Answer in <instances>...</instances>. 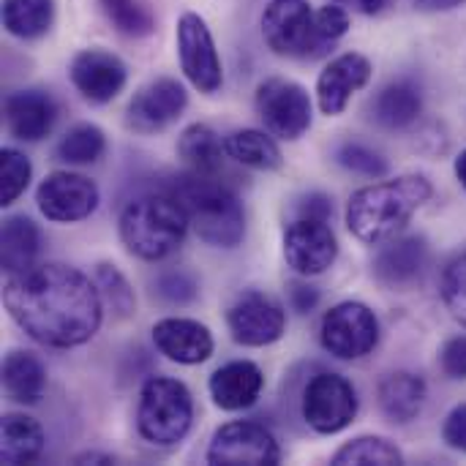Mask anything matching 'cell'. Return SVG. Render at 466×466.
<instances>
[{
  "instance_id": "obj_1",
  "label": "cell",
  "mask_w": 466,
  "mask_h": 466,
  "mask_svg": "<svg viewBox=\"0 0 466 466\" xmlns=\"http://www.w3.org/2000/svg\"><path fill=\"white\" fill-rule=\"evenodd\" d=\"M3 306L30 341L49 350L93 341L106 311L96 279L63 262H44L8 276Z\"/></svg>"
},
{
  "instance_id": "obj_2",
  "label": "cell",
  "mask_w": 466,
  "mask_h": 466,
  "mask_svg": "<svg viewBox=\"0 0 466 466\" xmlns=\"http://www.w3.org/2000/svg\"><path fill=\"white\" fill-rule=\"evenodd\" d=\"M434 197L426 175H399L358 188L344 210L347 229L366 246H382L404 232L412 216Z\"/></svg>"
},
{
  "instance_id": "obj_3",
  "label": "cell",
  "mask_w": 466,
  "mask_h": 466,
  "mask_svg": "<svg viewBox=\"0 0 466 466\" xmlns=\"http://www.w3.org/2000/svg\"><path fill=\"white\" fill-rule=\"evenodd\" d=\"M167 191L180 202L197 238L213 248H238L246 238V208L221 175L183 172L167 183Z\"/></svg>"
},
{
  "instance_id": "obj_4",
  "label": "cell",
  "mask_w": 466,
  "mask_h": 466,
  "mask_svg": "<svg viewBox=\"0 0 466 466\" xmlns=\"http://www.w3.org/2000/svg\"><path fill=\"white\" fill-rule=\"evenodd\" d=\"M191 224L180 202L164 188L134 197L117 216L123 248L142 262L169 259L186 240Z\"/></svg>"
},
{
  "instance_id": "obj_5",
  "label": "cell",
  "mask_w": 466,
  "mask_h": 466,
  "mask_svg": "<svg viewBox=\"0 0 466 466\" xmlns=\"http://www.w3.org/2000/svg\"><path fill=\"white\" fill-rule=\"evenodd\" d=\"M194 423V396L175 377H147L139 388L137 434L153 448H175Z\"/></svg>"
},
{
  "instance_id": "obj_6",
  "label": "cell",
  "mask_w": 466,
  "mask_h": 466,
  "mask_svg": "<svg viewBox=\"0 0 466 466\" xmlns=\"http://www.w3.org/2000/svg\"><path fill=\"white\" fill-rule=\"evenodd\" d=\"M259 25L268 49L279 57L314 60L328 55L317 33V8L311 0H268Z\"/></svg>"
},
{
  "instance_id": "obj_7",
  "label": "cell",
  "mask_w": 466,
  "mask_h": 466,
  "mask_svg": "<svg viewBox=\"0 0 466 466\" xmlns=\"http://www.w3.org/2000/svg\"><path fill=\"white\" fill-rule=\"evenodd\" d=\"M360 410L358 388L336 371H317L300 393V415L306 426L322 437L347 431Z\"/></svg>"
},
{
  "instance_id": "obj_8",
  "label": "cell",
  "mask_w": 466,
  "mask_h": 466,
  "mask_svg": "<svg viewBox=\"0 0 466 466\" xmlns=\"http://www.w3.org/2000/svg\"><path fill=\"white\" fill-rule=\"evenodd\" d=\"M380 317L360 300L336 303L330 311H325L319 325L322 350L347 363L369 358L380 347Z\"/></svg>"
},
{
  "instance_id": "obj_9",
  "label": "cell",
  "mask_w": 466,
  "mask_h": 466,
  "mask_svg": "<svg viewBox=\"0 0 466 466\" xmlns=\"http://www.w3.org/2000/svg\"><path fill=\"white\" fill-rule=\"evenodd\" d=\"M254 106L265 131L284 142H298L314 123V104L309 90L287 76H268L254 93Z\"/></svg>"
},
{
  "instance_id": "obj_10",
  "label": "cell",
  "mask_w": 466,
  "mask_h": 466,
  "mask_svg": "<svg viewBox=\"0 0 466 466\" xmlns=\"http://www.w3.org/2000/svg\"><path fill=\"white\" fill-rule=\"evenodd\" d=\"M175 41L180 71L188 85L202 96H216L224 87V63L205 16H199L197 11H183L177 19Z\"/></svg>"
},
{
  "instance_id": "obj_11",
  "label": "cell",
  "mask_w": 466,
  "mask_h": 466,
  "mask_svg": "<svg viewBox=\"0 0 466 466\" xmlns=\"http://www.w3.org/2000/svg\"><path fill=\"white\" fill-rule=\"evenodd\" d=\"M205 461L213 466H276L281 445L265 423L229 420L216 429Z\"/></svg>"
},
{
  "instance_id": "obj_12",
  "label": "cell",
  "mask_w": 466,
  "mask_h": 466,
  "mask_svg": "<svg viewBox=\"0 0 466 466\" xmlns=\"http://www.w3.org/2000/svg\"><path fill=\"white\" fill-rule=\"evenodd\" d=\"M227 328L238 347L262 350L284 339L287 311L270 295L259 289H246L227 309Z\"/></svg>"
},
{
  "instance_id": "obj_13",
  "label": "cell",
  "mask_w": 466,
  "mask_h": 466,
  "mask_svg": "<svg viewBox=\"0 0 466 466\" xmlns=\"http://www.w3.org/2000/svg\"><path fill=\"white\" fill-rule=\"evenodd\" d=\"M101 202L98 186L79 172L57 169L49 172L35 188L38 213L52 224H79L96 213Z\"/></svg>"
},
{
  "instance_id": "obj_14",
  "label": "cell",
  "mask_w": 466,
  "mask_h": 466,
  "mask_svg": "<svg viewBox=\"0 0 466 466\" xmlns=\"http://www.w3.org/2000/svg\"><path fill=\"white\" fill-rule=\"evenodd\" d=\"M284 259L303 279L328 273L339 259V238L330 221L295 216L284 229Z\"/></svg>"
},
{
  "instance_id": "obj_15",
  "label": "cell",
  "mask_w": 466,
  "mask_h": 466,
  "mask_svg": "<svg viewBox=\"0 0 466 466\" xmlns=\"http://www.w3.org/2000/svg\"><path fill=\"white\" fill-rule=\"evenodd\" d=\"M186 106H188V93L183 82L172 76H158L142 85L131 96L126 106V126L134 134L150 137L169 128L186 112Z\"/></svg>"
},
{
  "instance_id": "obj_16",
  "label": "cell",
  "mask_w": 466,
  "mask_h": 466,
  "mask_svg": "<svg viewBox=\"0 0 466 466\" xmlns=\"http://www.w3.org/2000/svg\"><path fill=\"white\" fill-rule=\"evenodd\" d=\"M68 79L85 101L104 106L123 93V87L128 82V68H126L123 57H117L115 52L90 46L71 57Z\"/></svg>"
},
{
  "instance_id": "obj_17",
  "label": "cell",
  "mask_w": 466,
  "mask_h": 466,
  "mask_svg": "<svg viewBox=\"0 0 466 466\" xmlns=\"http://www.w3.org/2000/svg\"><path fill=\"white\" fill-rule=\"evenodd\" d=\"M371 60L360 52H344L336 55L317 76V104L319 112L328 117H339L352 96L358 90H363L371 82Z\"/></svg>"
},
{
  "instance_id": "obj_18",
  "label": "cell",
  "mask_w": 466,
  "mask_h": 466,
  "mask_svg": "<svg viewBox=\"0 0 466 466\" xmlns=\"http://www.w3.org/2000/svg\"><path fill=\"white\" fill-rule=\"evenodd\" d=\"M429 268V240L423 235H404L382 243L374 257V279L393 292H407L423 281Z\"/></svg>"
},
{
  "instance_id": "obj_19",
  "label": "cell",
  "mask_w": 466,
  "mask_h": 466,
  "mask_svg": "<svg viewBox=\"0 0 466 466\" xmlns=\"http://www.w3.org/2000/svg\"><path fill=\"white\" fill-rule=\"evenodd\" d=\"M153 347L177 366H199L213 358L216 339L210 328L191 317H164L153 325Z\"/></svg>"
},
{
  "instance_id": "obj_20",
  "label": "cell",
  "mask_w": 466,
  "mask_h": 466,
  "mask_svg": "<svg viewBox=\"0 0 466 466\" xmlns=\"http://www.w3.org/2000/svg\"><path fill=\"white\" fill-rule=\"evenodd\" d=\"M3 117L16 142H41L57 123V104L46 90H14L3 101Z\"/></svg>"
},
{
  "instance_id": "obj_21",
  "label": "cell",
  "mask_w": 466,
  "mask_h": 466,
  "mask_svg": "<svg viewBox=\"0 0 466 466\" xmlns=\"http://www.w3.org/2000/svg\"><path fill=\"white\" fill-rule=\"evenodd\" d=\"M265 390V371L254 360H229L208 380V393L221 412L251 410Z\"/></svg>"
},
{
  "instance_id": "obj_22",
  "label": "cell",
  "mask_w": 466,
  "mask_h": 466,
  "mask_svg": "<svg viewBox=\"0 0 466 466\" xmlns=\"http://www.w3.org/2000/svg\"><path fill=\"white\" fill-rule=\"evenodd\" d=\"M369 112L380 128L407 131L423 115V90L415 79H393L371 98Z\"/></svg>"
},
{
  "instance_id": "obj_23",
  "label": "cell",
  "mask_w": 466,
  "mask_h": 466,
  "mask_svg": "<svg viewBox=\"0 0 466 466\" xmlns=\"http://www.w3.org/2000/svg\"><path fill=\"white\" fill-rule=\"evenodd\" d=\"M426 399L429 385L420 374L412 371H390L388 377H382L377 388L380 412L393 426H410L412 420H418L426 407Z\"/></svg>"
},
{
  "instance_id": "obj_24",
  "label": "cell",
  "mask_w": 466,
  "mask_h": 466,
  "mask_svg": "<svg viewBox=\"0 0 466 466\" xmlns=\"http://www.w3.org/2000/svg\"><path fill=\"white\" fill-rule=\"evenodd\" d=\"M3 390L14 404H38L46 393V366L33 352L11 350L3 358Z\"/></svg>"
},
{
  "instance_id": "obj_25",
  "label": "cell",
  "mask_w": 466,
  "mask_h": 466,
  "mask_svg": "<svg viewBox=\"0 0 466 466\" xmlns=\"http://www.w3.org/2000/svg\"><path fill=\"white\" fill-rule=\"evenodd\" d=\"M46 445L41 423L25 412H5L0 426V461L5 466L33 464Z\"/></svg>"
},
{
  "instance_id": "obj_26",
  "label": "cell",
  "mask_w": 466,
  "mask_h": 466,
  "mask_svg": "<svg viewBox=\"0 0 466 466\" xmlns=\"http://www.w3.org/2000/svg\"><path fill=\"white\" fill-rule=\"evenodd\" d=\"M41 254V229L33 218L16 213L3 221V246H0V259H3V273L19 276L35 265Z\"/></svg>"
},
{
  "instance_id": "obj_27",
  "label": "cell",
  "mask_w": 466,
  "mask_h": 466,
  "mask_svg": "<svg viewBox=\"0 0 466 466\" xmlns=\"http://www.w3.org/2000/svg\"><path fill=\"white\" fill-rule=\"evenodd\" d=\"M177 156L191 172H202V175H221L224 161L229 158L224 139L208 123H191L180 131Z\"/></svg>"
},
{
  "instance_id": "obj_28",
  "label": "cell",
  "mask_w": 466,
  "mask_h": 466,
  "mask_svg": "<svg viewBox=\"0 0 466 466\" xmlns=\"http://www.w3.org/2000/svg\"><path fill=\"white\" fill-rule=\"evenodd\" d=\"M224 147L227 156L246 167V169H257V172H279L284 167V156L281 147L276 145L270 131H259V128H238L232 134L224 137Z\"/></svg>"
},
{
  "instance_id": "obj_29",
  "label": "cell",
  "mask_w": 466,
  "mask_h": 466,
  "mask_svg": "<svg viewBox=\"0 0 466 466\" xmlns=\"http://www.w3.org/2000/svg\"><path fill=\"white\" fill-rule=\"evenodd\" d=\"M55 25V0H3V27L19 41L44 38Z\"/></svg>"
},
{
  "instance_id": "obj_30",
  "label": "cell",
  "mask_w": 466,
  "mask_h": 466,
  "mask_svg": "<svg viewBox=\"0 0 466 466\" xmlns=\"http://www.w3.org/2000/svg\"><path fill=\"white\" fill-rule=\"evenodd\" d=\"M106 153V134L96 123L71 126L55 145V158L68 167H87Z\"/></svg>"
},
{
  "instance_id": "obj_31",
  "label": "cell",
  "mask_w": 466,
  "mask_h": 466,
  "mask_svg": "<svg viewBox=\"0 0 466 466\" xmlns=\"http://www.w3.org/2000/svg\"><path fill=\"white\" fill-rule=\"evenodd\" d=\"M333 466H401L404 464V453L396 448V442L369 434V437H358L344 442L333 459Z\"/></svg>"
},
{
  "instance_id": "obj_32",
  "label": "cell",
  "mask_w": 466,
  "mask_h": 466,
  "mask_svg": "<svg viewBox=\"0 0 466 466\" xmlns=\"http://www.w3.org/2000/svg\"><path fill=\"white\" fill-rule=\"evenodd\" d=\"M104 16L120 35L145 38L156 30V16L142 0H98Z\"/></svg>"
},
{
  "instance_id": "obj_33",
  "label": "cell",
  "mask_w": 466,
  "mask_h": 466,
  "mask_svg": "<svg viewBox=\"0 0 466 466\" xmlns=\"http://www.w3.org/2000/svg\"><path fill=\"white\" fill-rule=\"evenodd\" d=\"M153 298L169 309L191 306L199 298V279L188 268H167L153 279Z\"/></svg>"
},
{
  "instance_id": "obj_34",
  "label": "cell",
  "mask_w": 466,
  "mask_h": 466,
  "mask_svg": "<svg viewBox=\"0 0 466 466\" xmlns=\"http://www.w3.org/2000/svg\"><path fill=\"white\" fill-rule=\"evenodd\" d=\"M96 284L98 292L104 298V306L117 317V319H128L137 311V298L134 289L128 284V279L117 270V265L112 262H101L96 268Z\"/></svg>"
},
{
  "instance_id": "obj_35",
  "label": "cell",
  "mask_w": 466,
  "mask_h": 466,
  "mask_svg": "<svg viewBox=\"0 0 466 466\" xmlns=\"http://www.w3.org/2000/svg\"><path fill=\"white\" fill-rule=\"evenodd\" d=\"M33 180V164L30 158L16 147L0 150V205L11 208L30 186Z\"/></svg>"
},
{
  "instance_id": "obj_36",
  "label": "cell",
  "mask_w": 466,
  "mask_h": 466,
  "mask_svg": "<svg viewBox=\"0 0 466 466\" xmlns=\"http://www.w3.org/2000/svg\"><path fill=\"white\" fill-rule=\"evenodd\" d=\"M336 161L347 172H355V175H363V177H374V180L385 177L388 169H390L388 158L380 150H374V147H369L363 142H352V139L344 142V145H339Z\"/></svg>"
},
{
  "instance_id": "obj_37",
  "label": "cell",
  "mask_w": 466,
  "mask_h": 466,
  "mask_svg": "<svg viewBox=\"0 0 466 466\" xmlns=\"http://www.w3.org/2000/svg\"><path fill=\"white\" fill-rule=\"evenodd\" d=\"M442 303L451 317L466 328V254L456 257L442 273Z\"/></svg>"
},
{
  "instance_id": "obj_38",
  "label": "cell",
  "mask_w": 466,
  "mask_h": 466,
  "mask_svg": "<svg viewBox=\"0 0 466 466\" xmlns=\"http://www.w3.org/2000/svg\"><path fill=\"white\" fill-rule=\"evenodd\" d=\"M352 27V14L339 5V3H325L317 8V33H319V41L330 49L333 44H339Z\"/></svg>"
},
{
  "instance_id": "obj_39",
  "label": "cell",
  "mask_w": 466,
  "mask_h": 466,
  "mask_svg": "<svg viewBox=\"0 0 466 466\" xmlns=\"http://www.w3.org/2000/svg\"><path fill=\"white\" fill-rule=\"evenodd\" d=\"M442 371L451 380H466V336H456L442 347Z\"/></svg>"
},
{
  "instance_id": "obj_40",
  "label": "cell",
  "mask_w": 466,
  "mask_h": 466,
  "mask_svg": "<svg viewBox=\"0 0 466 466\" xmlns=\"http://www.w3.org/2000/svg\"><path fill=\"white\" fill-rule=\"evenodd\" d=\"M442 440L451 451L466 453V404H459L448 412L442 423Z\"/></svg>"
},
{
  "instance_id": "obj_41",
  "label": "cell",
  "mask_w": 466,
  "mask_h": 466,
  "mask_svg": "<svg viewBox=\"0 0 466 466\" xmlns=\"http://www.w3.org/2000/svg\"><path fill=\"white\" fill-rule=\"evenodd\" d=\"M319 300H322V295H319V289L314 284H309V279L300 276L298 281L289 284V306H292L295 314L306 317V314L317 311Z\"/></svg>"
},
{
  "instance_id": "obj_42",
  "label": "cell",
  "mask_w": 466,
  "mask_h": 466,
  "mask_svg": "<svg viewBox=\"0 0 466 466\" xmlns=\"http://www.w3.org/2000/svg\"><path fill=\"white\" fill-rule=\"evenodd\" d=\"M295 216L330 221L333 218V199L328 194H322V191H311V194H306V197H300L295 202Z\"/></svg>"
},
{
  "instance_id": "obj_43",
  "label": "cell",
  "mask_w": 466,
  "mask_h": 466,
  "mask_svg": "<svg viewBox=\"0 0 466 466\" xmlns=\"http://www.w3.org/2000/svg\"><path fill=\"white\" fill-rule=\"evenodd\" d=\"M330 3H339L350 14H363V16H380L393 5V0H330Z\"/></svg>"
},
{
  "instance_id": "obj_44",
  "label": "cell",
  "mask_w": 466,
  "mask_h": 466,
  "mask_svg": "<svg viewBox=\"0 0 466 466\" xmlns=\"http://www.w3.org/2000/svg\"><path fill=\"white\" fill-rule=\"evenodd\" d=\"M412 3H415V8L429 11V14L453 11V8H461V5H466V0H412Z\"/></svg>"
},
{
  "instance_id": "obj_45",
  "label": "cell",
  "mask_w": 466,
  "mask_h": 466,
  "mask_svg": "<svg viewBox=\"0 0 466 466\" xmlns=\"http://www.w3.org/2000/svg\"><path fill=\"white\" fill-rule=\"evenodd\" d=\"M74 464H117V459L112 453H98V451H85L79 456L71 459Z\"/></svg>"
},
{
  "instance_id": "obj_46",
  "label": "cell",
  "mask_w": 466,
  "mask_h": 466,
  "mask_svg": "<svg viewBox=\"0 0 466 466\" xmlns=\"http://www.w3.org/2000/svg\"><path fill=\"white\" fill-rule=\"evenodd\" d=\"M456 177H459V183L464 186L466 191V150H461L459 158H456Z\"/></svg>"
}]
</instances>
